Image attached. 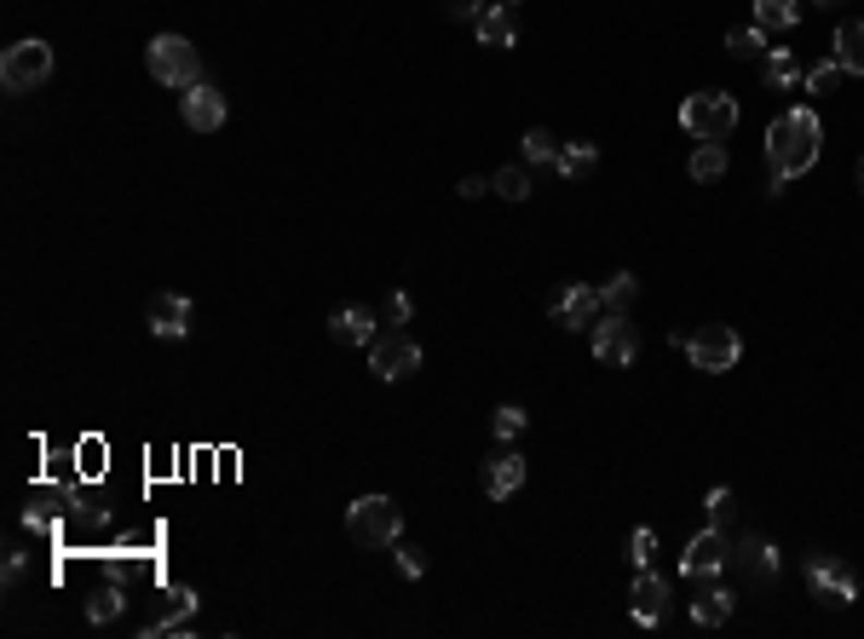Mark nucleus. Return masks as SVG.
<instances>
[{
	"mask_svg": "<svg viewBox=\"0 0 864 639\" xmlns=\"http://www.w3.org/2000/svg\"><path fill=\"white\" fill-rule=\"evenodd\" d=\"M727 52L750 64V58H760V52H767V29H732V35H727Z\"/></svg>",
	"mask_w": 864,
	"mask_h": 639,
	"instance_id": "obj_30",
	"label": "nucleus"
},
{
	"mask_svg": "<svg viewBox=\"0 0 864 639\" xmlns=\"http://www.w3.org/2000/svg\"><path fill=\"white\" fill-rule=\"evenodd\" d=\"M525 162H536V168H541V162H559V138L541 133V127H531V133H525Z\"/></svg>",
	"mask_w": 864,
	"mask_h": 639,
	"instance_id": "obj_31",
	"label": "nucleus"
},
{
	"mask_svg": "<svg viewBox=\"0 0 864 639\" xmlns=\"http://www.w3.org/2000/svg\"><path fill=\"white\" fill-rule=\"evenodd\" d=\"M594 357H599V364H611V369H622V364H634V357H640V329L629 323V311H606L594 323Z\"/></svg>",
	"mask_w": 864,
	"mask_h": 639,
	"instance_id": "obj_8",
	"label": "nucleus"
},
{
	"mask_svg": "<svg viewBox=\"0 0 864 639\" xmlns=\"http://www.w3.org/2000/svg\"><path fill=\"white\" fill-rule=\"evenodd\" d=\"M703 507H709V525H715V530H727L738 502H732V490H709V502H703Z\"/></svg>",
	"mask_w": 864,
	"mask_h": 639,
	"instance_id": "obj_33",
	"label": "nucleus"
},
{
	"mask_svg": "<svg viewBox=\"0 0 864 639\" xmlns=\"http://www.w3.org/2000/svg\"><path fill=\"white\" fill-rule=\"evenodd\" d=\"M369 369L380 381H404V374L421 369V346L404 329H387V334H375V346H369Z\"/></svg>",
	"mask_w": 864,
	"mask_h": 639,
	"instance_id": "obj_10",
	"label": "nucleus"
},
{
	"mask_svg": "<svg viewBox=\"0 0 864 639\" xmlns=\"http://www.w3.org/2000/svg\"><path fill=\"white\" fill-rule=\"evenodd\" d=\"M346 530H352V542H364V548H392L398 536H404V507H398L392 495H357L346 507Z\"/></svg>",
	"mask_w": 864,
	"mask_h": 639,
	"instance_id": "obj_3",
	"label": "nucleus"
},
{
	"mask_svg": "<svg viewBox=\"0 0 864 639\" xmlns=\"http://www.w3.org/2000/svg\"><path fill=\"white\" fill-rule=\"evenodd\" d=\"M485 191H490V179H478V173L461 179V196H467V202H473V196H485Z\"/></svg>",
	"mask_w": 864,
	"mask_h": 639,
	"instance_id": "obj_36",
	"label": "nucleus"
},
{
	"mask_svg": "<svg viewBox=\"0 0 864 639\" xmlns=\"http://www.w3.org/2000/svg\"><path fill=\"white\" fill-rule=\"evenodd\" d=\"M501 7H513V0H501Z\"/></svg>",
	"mask_w": 864,
	"mask_h": 639,
	"instance_id": "obj_40",
	"label": "nucleus"
},
{
	"mask_svg": "<svg viewBox=\"0 0 864 639\" xmlns=\"http://www.w3.org/2000/svg\"><path fill=\"white\" fill-rule=\"evenodd\" d=\"M478 484H485V495L490 502H508V495L525 484V455L519 450H501V455H490L485 462V472H478Z\"/></svg>",
	"mask_w": 864,
	"mask_h": 639,
	"instance_id": "obj_15",
	"label": "nucleus"
},
{
	"mask_svg": "<svg viewBox=\"0 0 864 639\" xmlns=\"http://www.w3.org/2000/svg\"><path fill=\"white\" fill-rule=\"evenodd\" d=\"M410 311H415V299H410L404 288H392L387 299H380V323H392V329H404V323H410Z\"/></svg>",
	"mask_w": 864,
	"mask_h": 639,
	"instance_id": "obj_32",
	"label": "nucleus"
},
{
	"mask_svg": "<svg viewBox=\"0 0 864 639\" xmlns=\"http://www.w3.org/2000/svg\"><path fill=\"white\" fill-rule=\"evenodd\" d=\"M629 558H634V565H640V570H646V565H652V558H657V536H652L646 525H640V530L629 536Z\"/></svg>",
	"mask_w": 864,
	"mask_h": 639,
	"instance_id": "obj_34",
	"label": "nucleus"
},
{
	"mask_svg": "<svg viewBox=\"0 0 864 639\" xmlns=\"http://www.w3.org/2000/svg\"><path fill=\"white\" fill-rule=\"evenodd\" d=\"M727 616H732V593L727 588H709L703 599H692V623L697 628H720Z\"/></svg>",
	"mask_w": 864,
	"mask_h": 639,
	"instance_id": "obj_21",
	"label": "nucleus"
},
{
	"mask_svg": "<svg viewBox=\"0 0 864 639\" xmlns=\"http://www.w3.org/2000/svg\"><path fill=\"white\" fill-rule=\"evenodd\" d=\"M150 334L156 341H185L191 334V299L185 294H156L150 299Z\"/></svg>",
	"mask_w": 864,
	"mask_h": 639,
	"instance_id": "obj_16",
	"label": "nucleus"
},
{
	"mask_svg": "<svg viewBox=\"0 0 864 639\" xmlns=\"http://www.w3.org/2000/svg\"><path fill=\"white\" fill-rule=\"evenodd\" d=\"M145 64L162 87L173 93H191L196 82H203V52H196L185 35H156V41L145 47Z\"/></svg>",
	"mask_w": 864,
	"mask_h": 639,
	"instance_id": "obj_2",
	"label": "nucleus"
},
{
	"mask_svg": "<svg viewBox=\"0 0 864 639\" xmlns=\"http://www.w3.org/2000/svg\"><path fill=\"white\" fill-rule=\"evenodd\" d=\"M836 58L848 75H864V24H841L836 29Z\"/></svg>",
	"mask_w": 864,
	"mask_h": 639,
	"instance_id": "obj_22",
	"label": "nucleus"
},
{
	"mask_svg": "<svg viewBox=\"0 0 864 639\" xmlns=\"http://www.w3.org/2000/svg\"><path fill=\"white\" fill-rule=\"evenodd\" d=\"M606 317V299H599V288H588V283H571L565 294L553 299V323L559 329H588V323H599Z\"/></svg>",
	"mask_w": 864,
	"mask_h": 639,
	"instance_id": "obj_13",
	"label": "nucleus"
},
{
	"mask_svg": "<svg viewBox=\"0 0 864 639\" xmlns=\"http://www.w3.org/2000/svg\"><path fill=\"white\" fill-rule=\"evenodd\" d=\"M525 427H531V415L519 409V404H501V409L490 415V432L501 438V444H513V438H525Z\"/></svg>",
	"mask_w": 864,
	"mask_h": 639,
	"instance_id": "obj_25",
	"label": "nucleus"
},
{
	"mask_svg": "<svg viewBox=\"0 0 864 639\" xmlns=\"http://www.w3.org/2000/svg\"><path fill=\"white\" fill-rule=\"evenodd\" d=\"M732 565V542H727V530H697L692 542H686V558H680V576H692V582H709V576H720Z\"/></svg>",
	"mask_w": 864,
	"mask_h": 639,
	"instance_id": "obj_9",
	"label": "nucleus"
},
{
	"mask_svg": "<svg viewBox=\"0 0 864 639\" xmlns=\"http://www.w3.org/2000/svg\"><path fill=\"white\" fill-rule=\"evenodd\" d=\"M807 588H813V599L841 611V605L859 599V576H853V565H841L836 553H807Z\"/></svg>",
	"mask_w": 864,
	"mask_h": 639,
	"instance_id": "obj_7",
	"label": "nucleus"
},
{
	"mask_svg": "<svg viewBox=\"0 0 864 639\" xmlns=\"http://www.w3.org/2000/svg\"><path fill=\"white\" fill-rule=\"evenodd\" d=\"M17 576H24V553L12 548V553H7V582H17Z\"/></svg>",
	"mask_w": 864,
	"mask_h": 639,
	"instance_id": "obj_37",
	"label": "nucleus"
},
{
	"mask_svg": "<svg viewBox=\"0 0 864 639\" xmlns=\"http://www.w3.org/2000/svg\"><path fill=\"white\" fill-rule=\"evenodd\" d=\"M680 127L703 145H727L732 127H738V105L732 93H692L686 105H680Z\"/></svg>",
	"mask_w": 864,
	"mask_h": 639,
	"instance_id": "obj_4",
	"label": "nucleus"
},
{
	"mask_svg": "<svg viewBox=\"0 0 864 639\" xmlns=\"http://www.w3.org/2000/svg\"><path fill=\"white\" fill-rule=\"evenodd\" d=\"M179 115H185L191 133H219V127H226V93L208 87V82H196L185 98H179Z\"/></svg>",
	"mask_w": 864,
	"mask_h": 639,
	"instance_id": "obj_11",
	"label": "nucleus"
},
{
	"mask_svg": "<svg viewBox=\"0 0 864 639\" xmlns=\"http://www.w3.org/2000/svg\"><path fill=\"white\" fill-rule=\"evenodd\" d=\"M122 605H127V599H122V588L110 582V588H98V593L87 599V616H93L98 628H105V623H115V616H122Z\"/></svg>",
	"mask_w": 864,
	"mask_h": 639,
	"instance_id": "obj_27",
	"label": "nucleus"
},
{
	"mask_svg": "<svg viewBox=\"0 0 864 639\" xmlns=\"http://www.w3.org/2000/svg\"><path fill=\"white\" fill-rule=\"evenodd\" d=\"M375 323H380V317H375L369 306H340V311L329 317V334H334L340 346H375V334H380Z\"/></svg>",
	"mask_w": 864,
	"mask_h": 639,
	"instance_id": "obj_17",
	"label": "nucleus"
},
{
	"mask_svg": "<svg viewBox=\"0 0 864 639\" xmlns=\"http://www.w3.org/2000/svg\"><path fill=\"white\" fill-rule=\"evenodd\" d=\"M565 179H582V173H594L599 168V150L594 145H559V162H553Z\"/></svg>",
	"mask_w": 864,
	"mask_h": 639,
	"instance_id": "obj_23",
	"label": "nucleus"
},
{
	"mask_svg": "<svg viewBox=\"0 0 864 639\" xmlns=\"http://www.w3.org/2000/svg\"><path fill=\"white\" fill-rule=\"evenodd\" d=\"M686 173H692V179H720V173H727V145H697L692 162H686Z\"/></svg>",
	"mask_w": 864,
	"mask_h": 639,
	"instance_id": "obj_24",
	"label": "nucleus"
},
{
	"mask_svg": "<svg viewBox=\"0 0 864 639\" xmlns=\"http://www.w3.org/2000/svg\"><path fill=\"white\" fill-rule=\"evenodd\" d=\"M629 611H634L640 628H657L662 616H669V582H662L657 570H640L634 588H629Z\"/></svg>",
	"mask_w": 864,
	"mask_h": 639,
	"instance_id": "obj_14",
	"label": "nucleus"
},
{
	"mask_svg": "<svg viewBox=\"0 0 864 639\" xmlns=\"http://www.w3.org/2000/svg\"><path fill=\"white\" fill-rule=\"evenodd\" d=\"M634 294H640V283H634V271H617L606 288H599V299H606V311H629L634 306Z\"/></svg>",
	"mask_w": 864,
	"mask_h": 639,
	"instance_id": "obj_28",
	"label": "nucleus"
},
{
	"mask_svg": "<svg viewBox=\"0 0 864 639\" xmlns=\"http://www.w3.org/2000/svg\"><path fill=\"white\" fill-rule=\"evenodd\" d=\"M478 41L485 47H513L519 41V24H513V7H501V0H485V12L473 17Z\"/></svg>",
	"mask_w": 864,
	"mask_h": 639,
	"instance_id": "obj_18",
	"label": "nucleus"
},
{
	"mask_svg": "<svg viewBox=\"0 0 864 639\" xmlns=\"http://www.w3.org/2000/svg\"><path fill=\"white\" fill-rule=\"evenodd\" d=\"M818 7H841V0H818Z\"/></svg>",
	"mask_w": 864,
	"mask_h": 639,
	"instance_id": "obj_39",
	"label": "nucleus"
},
{
	"mask_svg": "<svg viewBox=\"0 0 864 639\" xmlns=\"http://www.w3.org/2000/svg\"><path fill=\"white\" fill-rule=\"evenodd\" d=\"M801 0H755V29H795Z\"/></svg>",
	"mask_w": 864,
	"mask_h": 639,
	"instance_id": "obj_20",
	"label": "nucleus"
},
{
	"mask_svg": "<svg viewBox=\"0 0 864 639\" xmlns=\"http://www.w3.org/2000/svg\"><path fill=\"white\" fill-rule=\"evenodd\" d=\"M398 570H404L410 582H415V576H427V558H421L415 548H398Z\"/></svg>",
	"mask_w": 864,
	"mask_h": 639,
	"instance_id": "obj_35",
	"label": "nucleus"
},
{
	"mask_svg": "<svg viewBox=\"0 0 864 639\" xmlns=\"http://www.w3.org/2000/svg\"><path fill=\"white\" fill-rule=\"evenodd\" d=\"M760 82H767L772 93L795 87V82H801V64H795V52H790V47H778V52H767V58H760Z\"/></svg>",
	"mask_w": 864,
	"mask_h": 639,
	"instance_id": "obj_19",
	"label": "nucleus"
},
{
	"mask_svg": "<svg viewBox=\"0 0 864 639\" xmlns=\"http://www.w3.org/2000/svg\"><path fill=\"white\" fill-rule=\"evenodd\" d=\"M818 150H824V133H818V115L807 105L783 110L767 127V162H772V179H783V185L807 173L818 162Z\"/></svg>",
	"mask_w": 864,
	"mask_h": 639,
	"instance_id": "obj_1",
	"label": "nucleus"
},
{
	"mask_svg": "<svg viewBox=\"0 0 864 639\" xmlns=\"http://www.w3.org/2000/svg\"><path fill=\"white\" fill-rule=\"evenodd\" d=\"M52 82V47L47 41H12L0 58V87L7 93H35Z\"/></svg>",
	"mask_w": 864,
	"mask_h": 639,
	"instance_id": "obj_5",
	"label": "nucleus"
},
{
	"mask_svg": "<svg viewBox=\"0 0 864 639\" xmlns=\"http://www.w3.org/2000/svg\"><path fill=\"white\" fill-rule=\"evenodd\" d=\"M490 191L501 196V202H525V196H531V173H525V168H501V173L490 179Z\"/></svg>",
	"mask_w": 864,
	"mask_h": 639,
	"instance_id": "obj_26",
	"label": "nucleus"
},
{
	"mask_svg": "<svg viewBox=\"0 0 864 639\" xmlns=\"http://www.w3.org/2000/svg\"><path fill=\"white\" fill-rule=\"evenodd\" d=\"M859 191H864V162H859Z\"/></svg>",
	"mask_w": 864,
	"mask_h": 639,
	"instance_id": "obj_38",
	"label": "nucleus"
},
{
	"mask_svg": "<svg viewBox=\"0 0 864 639\" xmlns=\"http://www.w3.org/2000/svg\"><path fill=\"white\" fill-rule=\"evenodd\" d=\"M686 357H692V369H703V374H727L743 357V341H738L732 323H703L697 334H686Z\"/></svg>",
	"mask_w": 864,
	"mask_h": 639,
	"instance_id": "obj_6",
	"label": "nucleus"
},
{
	"mask_svg": "<svg viewBox=\"0 0 864 639\" xmlns=\"http://www.w3.org/2000/svg\"><path fill=\"white\" fill-rule=\"evenodd\" d=\"M841 75H848V70H841V58H824V64H813L807 75H801V87L824 98V93H836V82H841Z\"/></svg>",
	"mask_w": 864,
	"mask_h": 639,
	"instance_id": "obj_29",
	"label": "nucleus"
},
{
	"mask_svg": "<svg viewBox=\"0 0 864 639\" xmlns=\"http://www.w3.org/2000/svg\"><path fill=\"white\" fill-rule=\"evenodd\" d=\"M732 570H743V582L750 588H767L778 576V548L760 542V536H738L732 542Z\"/></svg>",
	"mask_w": 864,
	"mask_h": 639,
	"instance_id": "obj_12",
	"label": "nucleus"
}]
</instances>
